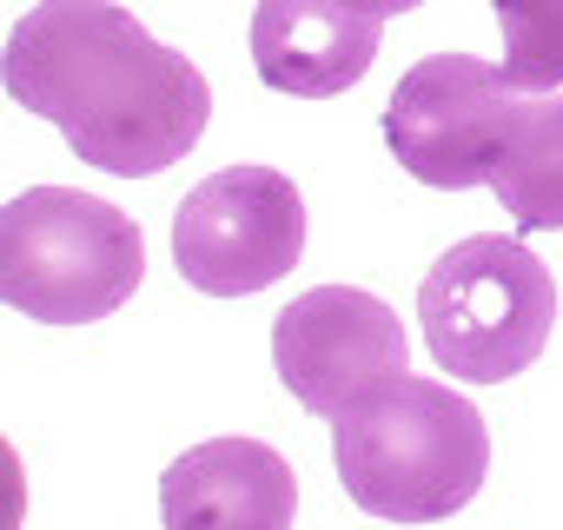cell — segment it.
Masks as SVG:
<instances>
[{"instance_id": "obj_5", "label": "cell", "mask_w": 563, "mask_h": 530, "mask_svg": "<svg viewBox=\"0 0 563 530\" xmlns=\"http://www.w3.org/2000/svg\"><path fill=\"white\" fill-rule=\"evenodd\" d=\"M523 113L530 100L504 67H484L471 54H431L391 87L385 146L411 179L438 192H464L497 179Z\"/></svg>"}, {"instance_id": "obj_2", "label": "cell", "mask_w": 563, "mask_h": 530, "mask_svg": "<svg viewBox=\"0 0 563 530\" xmlns=\"http://www.w3.org/2000/svg\"><path fill=\"white\" fill-rule=\"evenodd\" d=\"M332 457L358 510L431 523L477 497L490 471V431L444 378H385L332 418Z\"/></svg>"}, {"instance_id": "obj_11", "label": "cell", "mask_w": 563, "mask_h": 530, "mask_svg": "<svg viewBox=\"0 0 563 530\" xmlns=\"http://www.w3.org/2000/svg\"><path fill=\"white\" fill-rule=\"evenodd\" d=\"M504 27V74L523 93L563 87V0H490Z\"/></svg>"}, {"instance_id": "obj_8", "label": "cell", "mask_w": 563, "mask_h": 530, "mask_svg": "<svg viewBox=\"0 0 563 530\" xmlns=\"http://www.w3.org/2000/svg\"><path fill=\"white\" fill-rule=\"evenodd\" d=\"M159 517L173 530H286L299 517V477L258 438H212L166 464Z\"/></svg>"}, {"instance_id": "obj_7", "label": "cell", "mask_w": 563, "mask_h": 530, "mask_svg": "<svg viewBox=\"0 0 563 530\" xmlns=\"http://www.w3.org/2000/svg\"><path fill=\"white\" fill-rule=\"evenodd\" d=\"M272 365L312 418H339L385 378L411 372L405 319L358 286H312L272 325Z\"/></svg>"}, {"instance_id": "obj_9", "label": "cell", "mask_w": 563, "mask_h": 530, "mask_svg": "<svg viewBox=\"0 0 563 530\" xmlns=\"http://www.w3.org/2000/svg\"><path fill=\"white\" fill-rule=\"evenodd\" d=\"M378 60V14L352 0H258L252 8V67L272 93L332 100L352 93Z\"/></svg>"}, {"instance_id": "obj_10", "label": "cell", "mask_w": 563, "mask_h": 530, "mask_svg": "<svg viewBox=\"0 0 563 530\" xmlns=\"http://www.w3.org/2000/svg\"><path fill=\"white\" fill-rule=\"evenodd\" d=\"M490 192L517 232H563V93L530 100Z\"/></svg>"}, {"instance_id": "obj_6", "label": "cell", "mask_w": 563, "mask_h": 530, "mask_svg": "<svg viewBox=\"0 0 563 530\" xmlns=\"http://www.w3.org/2000/svg\"><path fill=\"white\" fill-rule=\"evenodd\" d=\"M306 252V199L278 166H225L173 212V265L192 292L245 299L278 286Z\"/></svg>"}, {"instance_id": "obj_12", "label": "cell", "mask_w": 563, "mask_h": 530, "mask_svg": "<svg viewBox=\"0 0 563 530\" xmlns=\"http://www.w3.org/2000/svg\"><path fill=\"white\" fill-rule=\"evenodd\" d=\"M352 8H365V14H378V21H391V14H411V8H424V0H352Z\"/></svg>"}, {"instance_id": "obj_4", "label": "cell", "mask_w": 563, "mask_h": 530, "mask_svg": "<svg viewBox=\"0 0 563 530\" xmlns=\"http://www.w3.org/2000/svg\"><path fill=\"white\" fill-rule=\"evenodd\" d=\"M418 319H424L438 372L464 385H504L530 372L537 352L550 345L556 279L523 239L477 232V239H457L424 273Z\"/></svg>"}, {"instance_id": "obj_3", "label": "cell", "mask_w": 563, "mask_h": 530, "mask_svg": "<svg viewBox=\"0 0 563 530\" xmlns=\"http://www.w3.org/2000/svg\"><path fill=\"white\" fill-rule=\"evenodd\" d=\"M146 273V232L133 212L74 192L34 186L0 212V299L34 325H93L113 319Z\"/></svg>"}, {"instance_id": "obj_1", "label": "cell", "mask_w": 563, "mask_h": 530, "mask_svg": "<svg viewBox=\"0 0 563 530\" xmlns=\"http://www.w3.org/2000/svg\"><path fill=\"white\" fill-rule=\"evenodd\" d=\"M8 100L60 126L74 159L146 179L186 159L212 120L192 54L153 41L113 0H34L0 54Z\"/></svg>"}]
</instances>
